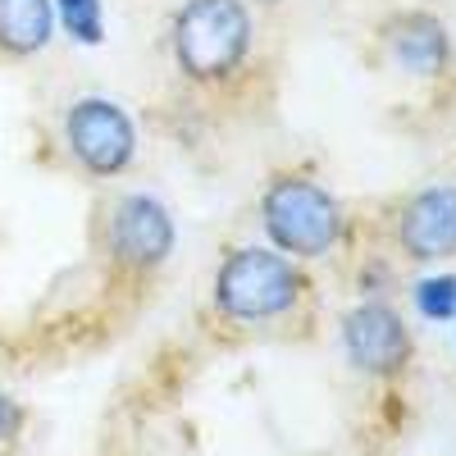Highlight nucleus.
I'll return each mask as SVG.
<instances>
[{
  "mask_svg": "<svg viewBox=\"0 0 456 456\" xmlns=\"http://www.w3.org/2000/svg\"><path fill=\"white\" fill-rule=\"evenodd\" d=\"M256 42V23L247 0H187L174 14L169 46L183 78L224 83L242 69Z\"/></svg>",
  "mask_w": 456,
  "mask_h": 456,
  "instance_id": "nucleus-1",
  "label": "nucleus"
},
{
  "mask_svg": "<svg viewBox=\"0 0 456 456\" xmlns=\"http://www.w3.org/2000/svg\"><path fill=\"white\" fill-rule=\"evenodd\" d=\"M260 228L288 260H320L342 242V206L324 183L306 174H279L260 192Z\"/></svg>",
  "mask_w": 456,
  "mask_h": 456,
  "instance_id": "nucleus-2",
  "label": "nucleus"
},
{
  "mask_svg": "<svg viewBox=\"0 0 456 456\" xmlns=\"http://www.w3.org/2000/svg\"><path fill=\"white\" fill-rule=\"evenodd\" d=\"M301 301V270L274 247H238L215 270V311L233 324H270Z\"/></svg>",
  "mask_w": 456,
  "mask_h": 456,
  "instance_id": "nucleus-3",
  "label": "nucleus"
},
{
  "mask_svg": "<svg viewBox=\"0 0 456 456\" xmlns=\"http://www.w3.org/2000/svg\"><path fill=\"white\" fill-rule=\"evenodd\" d=\"M64 146L87 174L114 178L137 160V124L110 96H78L64 110Z\"/></svg>",
  "mask_w": 456,
  "mask_h": 456,
  "instance_id": "nucleus-4",
  "label": "nucleus"
},
{
  "mask_svg": "<svg viewBox=\"0 0 456 456\" xmlns=\"http://www.w3.org/2000/svg\"><path fill=\"white\" fill-rule=\"evenodd\" d=\"M178 228L174 215L160 197L151 192H128L110 215V256L124 270H160L174 256Z\"/></svg>",
  "mask_w": 456,
  "mask_h": 456,
  "instance_id": "nucleus-5",
  "label": "nucleus"
},
{
  "mask_svg": "<svg viewBox=\"0 0 456 456\" xmlns=\"http://www.w3.org/2000/svg\"><path fill=\"white\" fill-rule=\"evenodd\" d=\"M342 352L361 374H397L411 361V329L388 301H361L342 320Z\"/></svg>",
  "mask_w": 456,
  "mask_h": 456,
  "instance_id": "nucleus-6",
  "label": "nucleus"
},
{
  "mask_svg": "<svg viewBox=\"0 0 456 456\" xmlns=\"http://www.w3.org/2000/svg\"><path fill=\"white\" fill-rule=\"evenodd\" d=\"M397 247L420 265L456 256V183H434L402 206Z\"/></svg>",
  "mask_w": 456,
  "mask_h": 456,
  "instance_id": "nucleus-7",
  "label": "nucleus"
},
{
  "mask_svg": "<svg viewBox=\"0 0 456 456\" xmlns=\"http://www.w3.org/2000/svg\"><path fill=\"white\" fill-rule=\"evenodd\" d=\"M384 42H388L393 64H402L406 73H415V78H434V73H443L447 60H452V37H447V28H443L434 14H420V10L393 19Z\"/></svg>",
  "mask_w": 456,
  "mask_h": 456,
  "instance_id": "nucleus-8",
  "label": "nucleus"
},
{
  "mask_svg": "<svg viewBox=\"0 0 456 456\" xmlns=\"http://www.w3.org/2000/svg\"><path fill=\"white\" fill-rule=\"evenodd\" d=\"M55 37V5L51 0H0V55L28 60L42 55Z\"/></svg>",
  "mask_w": 456,
  "mask_h": 456,
  "instance_id": "nucleus-9",
  "label": "nucleus"
},
{
  "mask_svg": "<svg viewBox=\"0 0 456 456\" xmlns=\"http://www.w3.org/2000/svg\"><path fill=\"white\" fill-rule=\"evenodd\" d=\"M51 5H55V23L78 46H101L105 42V5L101 0H51Z\"/></svg>",
  "mask_w": 456,
  "mask_h": 456,
  "instance_id": "nucleus-10",
  "label": "nucleus"
},
{
  "mask_svg": "<svg viewBox=\"0 0 456 456\" xmlns=\"http://www.w3.org/2000/svg\"><path fill=\"white\" fill-rule=\"evenodd\" d=\"M415 311L434 324L456 320V274H429L415 283Z\"/></svg>",
  "mask_w": 456,
  "mask_h": 456,
  "instance_id": "nucleus-11",
  "label": "nucleus"
},
{
  "mask_svg": "<svg viewBox=\"0 0 456 456\" xmlns=\"http://www.w3.org/2000/svg\"><path fill=\"white\" fill-rule=\"evenodd\" d=\"M23 420H28V415H23V406H19V402H14L10 393H0V447L19 438Z\"/></svg>",
  "mask_w": 456,
  "mask_h": 456,
  "instance_id": "nucleus-12",
  "label": "nucleus"
},
{
  "mask_svg": "<svg viewBox=\"0 0 456 456\" xmlns=\"http://www.w3.org/2000/svg\"><path fill=\"white\" fill-rule=\"evenodd\" d=\"M260 5H279V0H260Z\"/></svg>",
  "mask_w": 456,
  "mask_h": 456,
  "instance_id": "nucleus-13",
  "label": "nucleus"
}]
</instances>
